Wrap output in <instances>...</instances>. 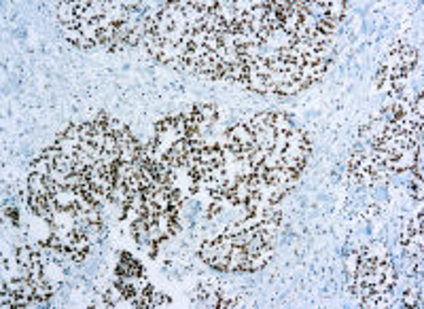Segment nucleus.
<instances>
[{
	"mask_svg": "<svg viewBox=\"0 0 424 309\" xmlns=\"http://www.w3.org/2000/svg\"><path fill=\"white\" fill-rule=\"evenodd\" d=\"M227 140H233V142H242V144H252L254 136L248 130L246 123H235L227 130Z\"/></svg>",
	"mask_w": 424,
	"mask_h": 309,
	"instance_id": "nucleus-1",
	"label": "nucleus"
},
{
	"mask_svg": "<svg viewBox=\"0 0 424 309\" xmlns=\"http://www.w3.org/2000/svg\"><path fill=\"white\" fill-rule=\"evenodd\" d=\"M117 275H143V267H140V263H136L130 254H121Z\"/></svg>",
	"mask_w": 424,
	"mask_h": 309,
	"instance_id": "nucleus-2",
	"label": "nucleus"
},
{
	"mask_svg": "<svg viewBox=\"0 0 424 309\" xmlns=\"http://www.w3.org/2000/svg\"><path fill=\"white\" fill-rule=\"evenodd\" d=\"M399 55H401V68H405L407 72L412 74L414 66L418 64V51H416L414 47H409V45H401Z\"/></svg>",
	"mask_w": 424,
	"mask_h": 309,
	"instance_id": "nucleus-3",
	"label": "nucleus"
},
{
	"mask_svg": "<svg viewBox=\"0 0 424 309\" xmlns=\"http://www.w3.org/2000/svg\"><path fill=\"white\" fill-rule=\"evenodd\" d=\"M28 189H30V195H49L47 176L30 174V176H28Z\"/></svg>",
	"mask_w": 424,
	"mask_h": 309,
	"instance_id": "nucleus-4",
	"label": "nucleus"
},
{
	"mask_svg": "<svg viewBox=\"0 0 424 309\" xmlns=\"http://www.w3.org/2000/svg\"><path fill=\"white\" fill-rule=\"evenodd\" d=\"M219 256V246H217V240H206L200 248V259L208 265L215 263V259Z\"/></svg>",
	"mask_w": 424,
	"mask_h": 309,
	"instance_id": "nucleus-5",
	"label": "nucleus"
},
{
	"mask_svg": "<svg viewBox=\"0 0 424 309\" xmlns=\"http://www.w3.org/2000/svg\"><path fill=\"white\" fill-rule=\"evenodd\" d=\"M55 146H58V148L66 154V157H75V154L79 152V142H75V140L66 138L64 134L58 136V140H55Z\"/></svg>",
	"mask_w": 424,
	"mask_h": 309,
	"instance_id": "nucleus-6",
	"label": "nucleus"
},
{
	"mask_svg": "<svg viewBox=\"0 0 424 309\" xmlns=\"http://www.w3.org/2000/svg\"><path fill=\"white\" fill-rule=\"evenodd\" d=\"M157 60L163 62V64H172L174 60H178L176 45H172V43H168V40H163V43H161V51H159V55H157Z\"/></svg>",
	"mask_w": 424,
	"mask_h": 309,
	"instance_id": "nucleus-7",
	"label": "nucleus"
},
{
	"mask_svg": "<svg viewBox=\"0 0 424 309\" xmlns=\"http://www.w3.org/2000/svg\"><path fill=\"white\" fill-rule=\"evenodd\" d=\"M53 170V163L47 161L45 157H36L32 163H30V174H40V176H49V172Z\"/></svg>",
	"mask_w": 424,
	"mask_h": 309,
	"instance_id": "nucleus-8",
	"label": "nucleus"
},
{
	"mask_svg": "<svg viewBox=\"0 0 424 309\" xmlns=\"http://www.w3.org/2000/svg\"><path fill=\"white\" fill-rule=\"evenodd\" d=\"M32 261H34V250L32 248H28V246L17 248V263H19L21 269H30Z\"/></svg>",
	"mask_w": 424,
	"mask_h": 309,
	"instance_id": "nucleus-9",
	"label": "nucleus"
},
{
	"mask_svg": "<svg viewBox=\"0 0 424 309\" xmlns=\"http://www.w3.org/2000/svg\"><path fill=\"white\" fill-rule=\"evenodd\" d=\"M403 305L405 307H416V309H420L422 307V292L420 290H416V288H409L405 294H403Z\"/></svg>",
	"mask_w": 424,
	"mask_h": 309,
	"instance_id": "nucleus-10",
	"label": "nucleus"
},
{
	"mask_svg": "<svg viewBox=\"0 0 424 309\" xmlns=\"http://www.w3.org/2000/svg\"><path fill=\"white\" fill-rule=\"evenodd\" d=\"M344 13H346V3H344V0H329V7H327V15L329 17L342 21Z\"/></svg>",
	"mask_w": 424,
	"mask_h": 309,
	"instance_id": "nucleus-11",
	"label": "nucleus"
},
{
	"mask_svg": "<svg viewBox=\"0 0 424 309\" xmlns=\"http://www.w3.org/2000/svg\"><path fill=\"white\" fill-rule=\"evenodd\" d=\"M200 112H202V119H204V125L208 127V125H212L217 121V106L215 104H200Z\"/></svg>",
	"mask_w": 424,
	"mask_h": 309,
	"instance_id": "nucleus-12",
	"label": "nucleus"
},
{
	"mask_svg": "<svg viewBox=\"0 0 424 309\" xmlns=\"http://www.w3.org/2000/svg\"><path fill=\"white\" fill-rule=\"evenodd\" d=\"M303 87L299 85V81H291V83H282V85H278L274 89V93L278 95H295L297 91H301Z\"/></svg>",
	"mask_w": 424,
	"mask_h": 309,
	"instance_id": "nucleus-13",
	"label": "nucleus"
},
{
	"mask_svg": "<svg viewBox=\"0 0 424 309\" xmlns=\"http://www.w3.org/2000/svg\"><path fill=\"white\" fill-rule=\"evenodd\" d=\"M170 303H172V301H170V297H166V294L155 292V290L151 292V309H153V307H161V305L168 307Z\"/></svg>",
	"mask_w": 424,
	"mask_h": 309,
	"instance_id": "nucleus-14",
	"label": "nucleus"
},
{
	"mask_svg": "<svg viewBox=\"0 0 424 309\" xmlns=\"http://www.w3.org/2000/svg\"><path fill=\"white\" fill-rule=\"evenodd\" d=\"M40 154H42V157H45L47 161H51V163H55V161H58V159L62 157V154H64V152H62V150H60L58 146H55V144H53L51 148H45V150H42Z\"/></svg>",
	"mask_w": 424,
	"mask_h": 309,
	"instance_id": "nucleus-15",
	"label": "nucleus"
},
{
	"mask_svg": "<svg viewBox=\"0 0 424 309\" xmlns=\"http://www.w3.org/2000/svg\"><path fill=\"white\" fill-rule=\"evenodd\" d=\"M127 127L125 125L119 121V119H110L108 121V134H121V132H125Z\"/></svg>",
	"mask_w": 424,
	"mask_h": 309,
	"instance_id": "nucleus-16",
	"label": "nucleus"
},
{
	"mask_svg": "<svg viewBox=\"0 0 424 309\" xmlns=\"http://www.w3.org/2000/svg\"><path fill=\"white\" fill-rule=\"evenodd\" d=\"M357 267H359V252H357V254H350V256L346 259V271H348V273H355V271H357Z\"/></svg>",
	"mask_w": 424,
	"mask_h": 309,
	"instance_id": "nucleus-17",
	"label": "nucleus"
}]
</instances>
